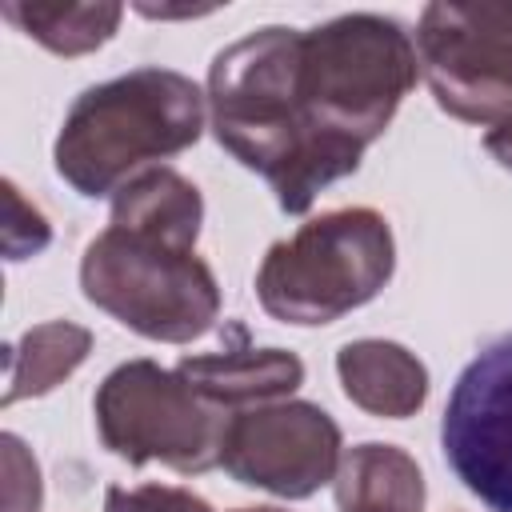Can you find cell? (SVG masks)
<instances>
[{
  "instance_id": "cell-5",
  "label": "cell",
  "mask_w": 512,
  "mask_h": 512,
  "mask_svg": "<svg viewBox=\"0 0 512 512\" xmlns=\"http://www.w3.org/2000/svg\"><path fill=\"white\" fill-rule=\"evenodd\" d=\"M96 436L124 464H168L180 476L220 468V448L232 412L204 400L176 368L156 360L116 364L92 396Z\"/></svg>"
},
{
  "instance_id": "cell-17",
  "label": "cell",
  "mask_w": 512,
  "mask_h": 512,
  "mask_svg": "<svg viewBox=\"0 0 512 512\" xmlns=\"http://www.w3.org/2000/svg\"><path fill=\"white\" fill-rule=\"evenodd\" d=\"M104 512H212V504L192 488H176V484H136V488L112 484L104 492Z\"/></svg>"
},
{
  "instance_id": "cell-16",
  "label": "cell",
  "mask_w": 512,
  "mask_h": 512,
  "mask_svg": "<svg viewBox=\"0 0 512 512\" xmlns=\"http://www.w3.org/2000/svg\"><path fill=\"white\" fill-rule=\"evenodd\" d=\"M0 456H4V512H40L44 480H40V464L28 452V444L16 432H4Z\"/></svg>"
},
{
  "instance_id": "cell-11",
  "label": "cell",
  "mask_w": 512,
  "mask_h": 512,
  "mask_svg": "<svg viewBox=\"0 0 512 512\" xmlns=\"http://www.w3.org/2000/svg\"><path fill=\"white\" fill-rule=\"evenodd\" d=\"M108 224L196 248L200 224H204V196L184 172L168 164H152L112 196Z\"/></svg>"
},
{
  "instance_id": "cell-3",
  "label": "cell",
  "mask_w": 512,
  "mask_h": 512,
  "mask_svg": "<svg viewBox=\"0 0 512 512\" xmlns=\"http://www.w3.org/2000/svg\"><path fill=\"white\" fill-rule=\"evenodd\" d=\"M396 272V240L376 208L320 212L276 240L256 268L260 308L296 328H316L376 300Z\"/></svg>"
},
{
  "instance_id": "cell-10",
  "label": "cell",
  "mask_w": 512,
  "mask_h": 512,
  "mask_svg": "<svg viewBox=\"0 0 512 512\" xmlns=\"http://www.w3.org/2000/svg\"><path fill=\"white\" fill-rule=\"evenodd\" d=\"M336 376L344 396L368 416L404 420L416 416L428 400V368L416 352L396 340H348L336 352Z\"/></svg>"
},
{
  "instance_id": "cell-8",
  "label": "cell",
  "mask_w": 512,
  "mask_h": 512,
  "mask_svg": "<svg viewBox=\"0 0 512 512\" xmlns=\"http://www.w3.org/2000/svg\"><path fill=\"white\" fill-rule=\"evenodd\" d=\"M440 448L456 480L492 512H512V332L488 340L456 376Z\"/></svg>"
},
{
  "instance_id": "cell-6",
  "label": "cell",
  "mask_w": 512,
  "mask_h": 512,
  "mask_svg": "<svg viewBox=\"0 0 512 512\" xmlns=\"http://www.w3.org/2000/svg\"><path fill=\"white\" fill-rule=\"evenodd\" d=\"M416 60L436 104L464 124L512 112V0H436L416 24Z\"/></svg>"
},
{
  "instance_id": "cell-7",
  "label": "cell",
  "mask_w": 512,
  "mask_h": 512,
  "mask_svg": "<svg viewBox=\"0 0 512 512\" xmlns=\"http://www.w3.org/2000/svg\"><path fill=\"white\" fill-rule=\"evenodd\" d=\"M344 456L340 424L312 400H272L232 412L220 468L280 500H308L336 480Z\"/></svg>"
},
{
  "instance_id": "cell-2",
  "label": "cell",
  "mask_w": 512,
  "mask_h": 512,
  "mask_svg": "<svg viewBox=\"0 0 512 512\" xmlns=\"http://www.w3.org/2000/svg\"><path fill=\"white\" fill-rule=\"evenodd\" d=\"M204 120L208 96L192 76L144 64L72 100L52 144V164L76 196H116L136 172L192 148Z\"/></svg>"
},
{
  "instance_id": "cell-4",
  "label": "cell",
  "mask_w": 512,
  "mask_h": 512,
  "mask_svg": "<svg viewBox=\"0 0 512 512\" xmlns=\"http://www.w3.org/2000/svg\"><path fill=\"white\" fill-rule=\"evenodd\" d=\"M84 300L156 344H192L220 320V284L196 248L108 224L80 256Z\"/></svg>"
},
{
  "instance_id": "cell-18",
  "label": "cell",
  "mask_w": 512,
  "mask_h": 512,
  "mask_svg": "<svg viewBox=\"0 0 512 512\" xmlns=\"http://www.w3.org/2000/svg\"><path fill=\"white\" fill-rule=\"evenodd\" d=\"M484 148H488V156H492L500 168L512 172V112H508L500 124H492V128L484 132Z\"/></svg>"
},
{
  "instance_id": "cell-12",
  "label": "cell",
  "mask_w": 512,
  "mask_h": 512,
  "mask_svg": "<svg viewBox=\"0 0 512 512\" xmlns=\"http://www.w3.org/2000/svg\"><path fill=\"white\" fill-rule=\"evenodd\" d=\"M336 508L340 512H424V472L420 464L380 440L344 448L336 468Z\"/></svg>"
},
{
  "instance_id": "cell-19",
  "label": "cell",
  "mask_w": 512,
  "mask_h": 512,
  "mask_svg": "<svg viewBox=\"0 0 512 512\" xmlns=\"http://www.w3.org/2000/svg\"><path fill=\"white\" fill-rule=\"evenodd\" d=\"M232 512H284V508H272V504H260V508H232Z\"/></svg>"
},
{
  "instance_id": "cell-13",
  "label": "cell",
  "mask_w": 512,
  "mask_h": 512,
  "mask_svg": "<svg viewBox=\"0 0 512 512\" xmlns=\"http://www.w3.org/2000/svg\"><path fill=\"white\" fill-rule=\"evenodd\" d=\"M92 352V332L72 320H44L32 324L16 344H8V376L0 404L12 408L32 396H48L56 384H64Z\"/></svg>"
},
{
  "instance_id": "cell-9",
  "label": "cell",
  "mask_w": 512,
  "mask_h": 512,
  "mask_svg": "<svg viewBox=\"0 0 512 512\" xmlns=\"http://www.w3.org/2000/svg\"><path fill=\"white\" fill-rule=\"evenodd\" d=\"M232 336L236 344L184 356L176 372L224 412L292 400V392L304 384V360L288 348H256L244 324H232Z\"/></svg>"
},
{
  "instance_id": "cell-1",
  "label": "cell",
  "mask_w": 512,
  "mask_h": 512,
  "mask_svg": "<svg viewBox=\"0 0 512 512\" xmlns=\"http://www.w3.org/2000/svg\"><path fill=\"white\" fill-rule=\"evenodd\" d=\"M420 76L416 40L380 12L332 16L316 28H256L208 64L216 144L264 176L288 216L352 176Z\"/></svg>"
},
{
  "instance_id": "cell-15",
  "label": "cell",
  "mask_w": 512,
  "mask_h": 512,
  "mask_svg": "<svg viewBox=\"0 0 512 512\" xmlns=\"http://www.w3.org/2000/svg\"><path fill=\"white\" fill-rule=\"evenodd\" d=\"M4 228H0V240H4V256L8 260H28V256H40L48 244H52V224L48 216L24 200V192L4 180Z\"/></svg>"
},
{
  "instance_id": "cell-14",
  "label": "cell",
  "mask_w": 512,
  "mask_h": 512,
  "mask_svg": "<svg viewBox=\"0 0 512 512\" xmlns=\"http://www.w3.org/2000/svg\"><path fill=\"white\" fill-rule=\"evenodd\" d=\"M0 16L8 24H16L28 40L44 44L56 56H88L96 48H104L116 28L124 8L112 0H96V4H32V0H4Z\"/></svg>"
}]
</instances>
